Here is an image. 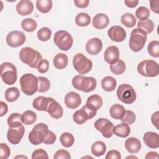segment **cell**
<instances>
[{"label": "cell", "instance_id": "cell-3", "mask_svg": "<svg viewBox=\"0 0 159 159\" xmlns=\"http://www.w3.org/2000/svg\"><path fill=\"white\" fill-rule=\"evenodd\" d=\"M19 82L22 91L27 96H32L38 91V78L32 73L23 75Z\"/></svg>", "mask_w": 159, "mask_h": 159}, {"label": "cell", "instance_id": "cell-8", "mask_svg": "<svg viewBox=\"0 0 159 159\" xmlns=\"http://www.w3.org/2000/svg\"><path fill=\"white\" fill-rule=\"evenodd\" d=\"M117 96L122 102L130 104L133 103L137 98V94L134 88L129 84H122L117 89Z\"/></svg>", "mask_w": 159, "mask_h": 159}, {"label": "cell", "instance_id": "cell-51", "mask_svg": "<svg viewBox=\"0 0 159 159\" xmlns=\"http://www.w3.org/2000/svg\"><path fill=\"white\" fill-rule=\"evenodd\" d=\"M49 69V62L47 59H43L37 67L38 71L40 73H45Z\"/></svg>", "mask_w": 159, "mask_h": 159}, {"label": "cell", "instance_id": "cell-31", "mask_svg": "<svg viewBox=\"0 0 159 159\" xmlns=\"http://www.w3.org/2000/svg\"><path fill=\"white\" fill-rule=\"evenodd\" d=\"M36 7L42 13H48L52 8V1L51 0H37Z\"/></svg>", "mask_w": 159, "mask_h": 159}, {"label": "cell", "instance_id": "cell-28", "mask_svg": "<svg viewBox=\"0 0 159 159\" xmlns=\"http://www.w3.org/2000/svg\"><path fill=\"white\" fill-rule=\"evenodd\" d=\"M106 151V145L102 141H96L91 146V153L96 157L103 155Z\"/></svg>", "mask_w": 159, "mask_h": 159}, {"label": "cell", "instance_id": "cell-39", "mask_svg": "<svg viewBox=\"0 0 159 159\" xmlns=\"http://www.w3.org/2000/svg\"><path fill=\"white\" fill-rule=\"evenodd\" d=\"M60 141L62 146L68 148L73 145L75 139L71 134L69 132H64L60 135Z\"/></svg>", "mask_w": 159, "mask_h": 159}, {"label": "cell", "instance_id": "cell-14", "mask_svg": "<svg viewBox=\"0 0 159 159\" xmlns=\"http://www.w3.org/2000/svg\"><path fill=\"white\" fill-rule=\"evenodd\" d=\"M107 35L111 40L116 42H121L125 39L127 33L121 26L114 25L109 28L107 31Z\"/></svg>", "mask_w": 159, "mask_h": 159}, {"label": "cell", "instance_id": "cell-54", "mask_svg": "<svg viewBox=\"0 0 159 159\" xmlns=\"http://www.w3.org/2000/svg\"><path fill=\"white\" fill-rule=\"evenodd\" d=\"M159 1L158 0H152L150 1V6L151 10L157 13L158 14V10H159Z\"/></svg>", "mask_w": 159, "mask_h": 159}, {"label": "cell", "instance_id": "cell-43", "mask_svg": "<svg viewBox=\"0 0 159 159\" xmlns=\"http://www.w3.org/2000/svg\"><path fill=\"white\" fill-rule=\"evenodd\" d=\"M52 35V30L48 27H42L37 32V37L42 42L48 40Z\"/></svg>", "mask_w": 159, "mask_h": 159}, {"label": "cell", "instance_id": "cell-7", "mask_svg": "<svg viewBox=\"0 0 159 159\" xmlns=\"http://www.w3.org/2000/svg\"><path fill=\"white\" fill-rule=\"evenodd\" d=\"M48 131V127L45 124L39 123L33 127L31 132L29 134V140L34 145L41 144L43 143L44 138Z\"/></svg>", "mask_w": 159, "mask_h": 159}, {"label": "cell", "instance_id": "cell-21", "mask_svg": "<svg viewBox=\"0 0 159 159\" xmlns=\"http://www.w3.org/2000/svg\"><path fill=\"white\" fill-rule=\"evenodd\" d=\"M93 25L97 29H103L109 24L108 16L104 13H99L94 16L92 20Z\"/></svg>", "mask_w": 159, "mask_h": 159}, {"label": "cell", "instance_id": "cell-45", "mask_svg": "<svg viewBox=\"0 0 159 159\" xmlns=\"http://www.w3.org/2000/svg\"><path fill=\"white\" fill-rule=\"evenodd\" d=\"M135 119L136 116L135 113L130 110H127L125 111V113L124 117L120 119V120L123 123H125L128 125H131L134 123Z\"/></svg>", "mask_w": 159, "mask_h": 159}, {"label": "cell", "instance_id": "cell-33", "mask_svg": "<svg viewBox=\"0 0 159 159\" xmlns=\"http://www.w3.org/2000/svg\"><path fill=\"white\" fill-rule=\"evenodd\" d=\"M102 99L98 94H93L88 98L86 101V104L91 106L97 111L102 105Z\"/></svg>", "mask_w": 159, "mask_h": 159}, {"label": "cell", "instance_id": "cell-36", "mask_svg": "<svg viewBox=\"0 0 159 159\" xmlns=\"http://www.w3.org/2000/svg\"><path fill=\"white\" fill-rule=\"evenodd\" d=\"M154 24L150 19L139 20L137 23V28L141 29L145 31L147 34L152 33L154 29Z\"/></svg>", "mask_w": 159, "mask_h": 159}, {"label": "cell", "instance_id": "cell-34", "mask_svg": "<svg viewBox=\"0 0 159 159\" xmlns=\"http://www.w3.org/2000/svg\"><path fill=\"white\" fill-rule=\"evenodd\" d=\"M37 120L36 114L30 110L25 111L22 114V120L25 125H32Z\"/></svg>", "mask_w": 159, "mask_h": 159}, {"label": "cell", "instance_id": "cell-1", "mask_svg": "<svg viewBox=\"0 0 159 159\" xmlns=\"http://www.w3.org/2000/svg\"><path fill=\"white\" fill-rule=\"evenodd\" d=\"M20 60L31 68H37L42 61V57L37 50L30 47H24L19 52Z\"/></svg>", "mask_w": 159, "mask_h": 159}, {"label": "cell", "instance_id": "cell-15", "mask_svg": "<svg viewBox=\"0 0 159 159\" xmlns=\"http://www.w3.org/2000/svg\"><path fill=\"white\" fill-rule=\"evenodd\" d=\"M86 52L91 55H98L102 50V42L101 40L98 37L89 39L85 45Z\"/></svg>", "mask_w": 159, "mask_h": 159}, {"label": "cell", "instance_id": "cell-16", "mask_svg": "<svg viewBox=\"0 0 159 159\" xmlns=\"http://www.w3.org/2000/svg\"><path fill=\"white\" fill-rule=\"evenodd\" d=\"M64 102L68 108L76 109L81 104V98L77 93L71 91L65 95Z\"/></svg>", "mask_w": 159, "mask_h": 159}, {"label": "cell", "instance_id": "cell-52", "mask_svg": "<svg viewBox=\"0 0 159 159\" xmlns=\"http://www.w3.org/2000/svg\"><path fill=\"white\" fill-rule=\"evenodd\" d=\"M106 159L107 158H114V159H120L121 158V155L119 151L116 150H109L106 157H105Z\"/></svg>", "mask_w": 159, "mask_h": 159}, {"label": "cell", "instance_id": "cell-23", "mask_svg": "<svg viewBox=\"0 0 159 159\" xmlns=\"http://www.w3.org/2000/svg\"><path fill=\"white\" fill-rule=\"evenodd\" d=\"M51 98L45 97L43 96H39L34 99L32 102V106L34 108L38 111H47V109L50 102Z\"/></svg>", "mask_w": 159, "mask_h": 159}, {"label": "cell", "instance_id": "cell-2", "mask_svg": "<svg viewBox=\"0 0 159 159\" xmlns=\"http://www.w3.org/2000/svg\"><path fill=\"white\" fill-rule=\"evenodd\" d=\"M71 83L74 88L85 93L93 91L97 85V82L94 78L83 75L75 76L72 79Z\"/></svg>", "mask_w": 159, "mask_h": 159}, {"label": "cell", "instance_id": "cell-49", "mask_svg": "<svg viewBox=\"0 0 159 159\" xmlns=\"http://www.w3.org/2000/svg\"><path fill=\"white\" fill-rule=\"evenodd\" d=\"M56 139L57 137L55 134L53 132L49 130L47 134L45 135L43 143L46 145H52L55 142Z\"/></svg>", "mask_w": 159, "mask_h": 159}, {"label": "cell", "instance_id": "cell-10", "mask_svg": "<svg viewBox=\"0 0 159 159\" xmlns=\"http://www.w3.org/2000/svg\"><path fill=\"white\" fill-rule=\"evenodd\" d=\"M73 65L75 70L81 75L90 71L93 67V62L82 53L76 54L73 58Z\"/></svg>", "mask_w": 159, "mask_h": 159}, {"label": "cell", "instance_id": "cell-46", "mask_svg": "<svg viewBox=\"0 0 159 159\" xmlns=\"http://www.w3.org/2000/svg\"><path fill=\"white\" fill-rule=\"evenodd\" d=\"M11 154L9 147L6 143H0V157L1 159H7Z\"/></svg>", "mask_w": 159, "mask_h": 159}, {"label": "cell", "instance_id": "cell-27", "mask_svg": "<svg viewBox=\"0 0 159 159\" xmlns=\"http://www.w3.org/2000/svg\"><path fill=\"white\" fill-rule=\"evenodd\" d=\"M117 86V82L114 78L107 76L104 77L101 81V87L106 91H114Z\"/></svg>", "mask_w": 159, "mask_h": 159}, {"label": "cell", "instance_id": "cell-56", "mask_svg": "<svg viewBox=\"0 0 159 159\" xmlns=\"http://www.w3.org/2000/svg\"><path fill=\"white\" fill-rule=\"evenodd\" d=\"M158 117H159V112L158 111L155 112L153 113L151 117V120L153 125H155L157 129H158Z\"/></svg>", "mask_w": 159, "mask_h": 159}, {"label": "cell", "instance_id": "cell-22", "mask_svg": "<svg viewBox=\"0 0 159 159\" xmlns=\"http://www.w3.org/2000/svg\"><path fill=\"white\" fill-rule=\"evenodd\" d=\"M125 149L130 153H138L142 147L140 141L135 137H129L125 141Z\"/></svg>", "mask_w": 159, "mask_h": 159}, {"label": "cell", "instance_id": "cell-35", "mask_svg": "<svg viewBox=\"0 0 159 159\" xmlns=\"http://www.w3.org/2000/svg\"><path fill=\"white\" fill-rule=\"evenodd\" d=\"M22 29L28 32H34L37 27V22L32 18H27L22 20L21 22Z\"/></svg>", "mask_w": 159, "mask_h": 159}, {"label": "cell", "instance_id": "cell-37", "mask_svg": "<svg viewBox=\"0 0 159 159\" xmlns=\"http://www.w3.org/2000/svg\"><path fill=\"white\" fill-rule=\"evenodd\" d=\"M125 64L121 60H118L116 62L110 65V70L114 75H121L125 70Z\"/></svg>", "mask_w": 159, "mask_h": 159}, {"label": "cell", "instance_id": "cell-44", "mask_svg": "<svg viewBox=\"0 0 159 159\" xmlns=\"http://www.w3.org/2000/svg\"><path fill=\"white\" fill-rule=\"evenodd\" d=\"M150 10L144 6H140L138 7L135 11V16L137 19L140 20L148 19L150 16Z\"/></svg>", "mask_w": 159, "mask_h": 159}, {"label": "cell", "instance_id": "cell-32", "mask_svg": "<svg viewBox=\"0 0 159 159\" xmlns=\"http://www.w3.org/2000/svg\"><path fill=\"white\" fill-rule=\"evenodd\" d=\"M75 22L78 26L86 27L89 25L91 22V17L87 13L80 12L76 15L75 17Z\"/></svg>", "mask_w": 159, "mask_h": 159}, {"label": "cell", "instance_id": "cell-29", "mask_svg": "<svg viewBox=\"0 0 159 159\" xmlns=\"http://www.w3.org/2000/svg\"><path fill=\"white\" fill-rule=\"evenodd\" d=\"M5 99L9 102L16 101L20 96L19 89L16 87L7 88L5 91Z\"/></svg>", "mask_w": 159, "mask_h": 159}, {"label": "cell", "instance_id": "cell-12", "mask_svg": "<svg viewBox=\"0 0 159 159\" xmlns=\"http://www.w3.org/2000/svg\"><path fill=\"white\" fill-rule=\"evenodd\" d=\"M7 44L13 48L19 47L25 42L26 37L22 31L13 30L8 33L6 36Z\"/></svg>", "mask_w": 159, "mask_h": 159}, {"label": "cell", "instance_id": "cell-18", "mask_svg": "<svg viewBox=\"0 0 159 159\" xmlns=\"http://www.w3.org/2000/svg\"><path fill=\"white\" fill-rule=\"evenodd\" d=\"M104 60L111 65L116 62L119 59V50L116 46L108 47L104 53Z\"/></svg>", "mask_w": 159, "mask_h": 159}, {"label": "cell", "instance_id": "cell-24", "mask_svg": "<svg viewBox=\"0 0 159 159\" xmlns=\"http://www.w3.org/2000/svg\"><path fill=\"white\" fill-rule=\"evenodd\" d=\"M54 66L57 69H63L66 68L68 63V58L66 54L60 53L56 55L53 60Z\"/></svg>", "mask_w": 159, "mask_h": 159}, {"label": "cell", "instance_id": "cell-60", "mask_svg": "<svg viewBox=\"0 0 159 159\" xmlns=\"http://www.w3.org/2000/svg\"><path fill=\"white\" fill-rule=\"evenodd\" d=\"M19 157H20V158H21V157H23V158H27V157H25V156H17V157H14V158H19Z\"/></svg>", "mask_w": 159, "mask_h": 159}, {"label": "cell", "instance_id": "cell-13", "mask_svg": "<svg viewBox=\"0 0 159 159\" xmlns=\"http://www.w3.org/2000/svg\"><path fill=\"white\" fill-rule=\"evenodd\" d=\"M25 129L24 125L19 127H9L7 133L8 141L13 145L18 144L24 135Z\"/></svg>", "mask_w": 159, "mask_h": 159}, {"label": "cell", "instance_id": "cell-26", "mask_svg": "<svg viewBox=\"0 0 159 159\" xmlns=\"http://www.w3.org/2000/svg\"><path fill=\"white\" fill-rule=\"evenodd\" d=\"M130 132V128L129 125L122 122L116 126H114L113 133L116 136L122 138L127 137Z\"/></svg>", "mask_w": 159, "mask_h": 159}, {"label": "cell", "instance_id": "cell-30", "mask_svg": "<svg viewBox=\"0 0 159 159\" xmlns=\"http://www.w3.org/2000/svg\"><path fill=\"white\" fill-rule=\"evenodd\" d=\"M7 122L9 127H19L22 125V115L19 113H12L8 117Z\"/></svg>", "mask_w": 159, "mask_h": 159}, {"label": "cell", "instance_id": "cell-42", "mask_svg": "<svg viewBox=\"0 0 159 159\" xmlns=\"http://www.w3.org/2000/svg\"><path fill=\"white\" fill-rule=\"evenodd\" d=\"M147 50L150 56L158 58L159 57V42L158 40L151 41L148 45Z\"/></svg>", "mask_w": 159, "mask_h": 159}, {"label": "cell", "instance_id": "cell-58", "mask_svg": "<svg viewBox=\"0 0 159 159\" xmlns=\"http://www.w3.org/2000/svg\"><path fill=\"white\" fill-rule=\"evenodd\" d=\"M145 159H150V158H158V154L156 152H149L147 153L145 157Z\"/></svg>", "mask_w": 159, "mask_h": 159}, {"label": "cell", "instance_id": "cell-11", "mask_svg": "<svg viewBox=\"0 0 159 159\" xmlns=\"http://www.w3.org/2000/svg\"><path fill=\"white\" fill-rule=\"evenodd\" d=\"M94 127L98 131L101 132L102 136L109 139L114 134V124L106 118H99L94 122Z\"/></svg>", "mask_w": 159, "mask_h": 159}, {"label": "cell", "instance_id": "cell-41", "mask_svg": "<svg viewBox=\"0 0 159 159\" xmlns=\"http://www.w3.org/2000/svg\"><path fill=\"white\" fill-rule=\"evenodd\" d=\"M38 78V92L39 93H45L49 90L50 88V81L45 77L43 76H39Z\"/></svg>", "mask_w": 159, "mask_h": 159}, {"label": "cell", "instance_id": "cell-57", "mask_svg": "<svg viewBox=\"0 0 159 159\" xmlns=\"http://www.w3.org/2000/svg\"><path fill=\"white\" fill-rule=\"evenodd\" d=\"M124 3L125 4L126 6L130 8H134L137 6L139 3L138 0H125Z\"/></svg>", "mask_w": 159, "mask_h": 159}, {"label": "cell", "instance_id": "cell-6", "mask_svg": "<svg viewBox=\"0 0 159 159\" xmlns=\"http://www.w3.org/2000/svg\"><path fill=\"white\" fill-rule=\"evenodd\" d=\"M16 67L10 62H4L1 65V78L7 85L14 84L17 78Z\"/></svg>", "mask_w": 159, "mask_h": 159}, {"label": "cell", "instance_id": "cell-25", "mask_svg": "<svg viewBox=\"0 0 159 159\" xmlns=\"http://www.w3.org/2000/svg\"><path fill=\"white\" fill-rule=\"evenodd\" d=\"M124 107L119 104H115L112 105L109 109V114L112 118L117 120H120L125 113Z\"/></svg>", "mask_w": 159, "mask_h": 159}, {"label": "cell", "instance_id": "cell-59", "mask_svg": "<svg viewBox=\"0 0 159 159\" xmlns=\"http://www.w3.org/2000/svg\"><path fill=\"white\" fill-rule=\"evenodd\" d=\"M137 158L136 157H135V156H129V157H126V158Z\"/></svg>", "mask_w": 159, "mask_h": 159}, {"label": "cell", "instance_id": "cell-4", "mask_svg": "<svg viewBox=\"0 0 159 159\" xmlns=\"http://www.w3.org/2000/svg\"><path fill=\"white\" fill-rule=\"evenodd\" d=\"M147 35L145 31L139 28L132 30L129 39V47L133 52H137L142 50L146 41Z\"/></svg>", "mask_w": 159, "mask_h": 159}, {"label": "cell", "instance_id": "cell-47", "mask_svg": "<svg viewBox=\"0 0 159 159\" xmlns=\"http://www.w3.org/2000/svg\"><path fill=\"white\" fill-rule=\"evenodd\" d=\"M32 159H36V158H48V155L45 150H44L42 148H39L34 150L32 154Z\"/></svg>", "mask_w": 159, "mask_h": 159}, {"label": "cell", "instance_id": "cell-48", "mask_svg": "<svg viewBox=\"0 0 159 159\" xmlns=\"http://www.w3.org/2000/svg\"><path fill=\"white\" fill-rule=\"evenodd\" d=\"M53 158L54 159H60V158H63V159H70L71 158V156L70 153L64 149H60L58 150L56 152V153H55L54 156H53Z\"/></svg>", "mask_w": 159, "mask_h": 159}, {"label": "cell", "instance_id": "cell-19", "mask_svg": "<svg viewBox=\"0 0 159 159\" xmlns=\"http://www.w3.org/2000/svg\"><path fill=\"white\" fill-rule=\"evenodd\" d=\"M143 140L146 146L150 148H158L159 147V136L157 133L153 132H145Z\"/></svg>", "mask_w": 159, "mask_h": 159}, {"label": "cell", "instance_id": "cell-53", "mask_svg": "<svg viewBox=\"0 0 159 159\" xmlns=\"http://www.w3.org/2000/svg\"><path fill=\"white\" fill-rule=\"evenodd\" d=\"M74 3L77 7L86 8L88 6L89 1V0H75Z\"/></svg>", "mask_w": 159, "mask_h": 159}, {"label": "cell", "instance_id": "cell-20", "mask_svg": "<svg viewBox=\"0 0 159 159\" xmlns=\"http://www.w3.org/2000/svg\"><path fill=\"white\" fill-rule=\"evenodd\" d=\"M16 11L21 16H27L30 14L34 10L33 3L27 0L20 1L16 5Z\"/></svg>", "mask_w": 159, "mask_h": 159}, {"label": "cell", "instance_id": "cell-55", "mask_svg": "<svg viewBox=\"0 0 159 159\" xmlns=\"http://www.w3.org/2000/svg\"><path fill=\"white\" fill-rule=\"evenodd\" d=\"M0 107H1V110H0V116L2 117L4 116L8 111V107L7 104H6L3 101L0 102Z\"/></svg>", "mask_w": 159, "mask_h": 159}, {"label": "cell", "instance_id": "cell-17", "mask_svg": "<svg viewBox=\"0 0 159 159\" xmlns=\"http://www.w3.org/2000/svg\"><path fill=\"white\" fill-rule=\"evenodd\" d=\"M47 112L52 117L55 119H58L63 116V109L57 101L51 98Z\"/></svg>", "mask_w": 159, "mask_h": 159}, {"label": "cell", "instance_id": "cell-38", "mask_svg": "<svg viewBox=\"0 0 159 159\" xmlns=\"http://www.w3.org/2000/svg\"><path fill=\"white\" fill-rule=\"evenodd\" d=\"M120 20L123 25L129 28H132L134 27L137 21L135 16L129 12L124 14L121 16Z\"/></svg>", "mask_w": 159, "mask_h": 159}, {"label": "cell", "instance_id": "cell-5", "mask_svg": "<svg viewBox=\"0 0 159 159\" xmlns=\"http://www.w3.org/2000/svg\"><path fill=\"white\" fill-rule=\"evenodd\" d=\"M138 73L145 77H155L159 73L158 63L152 60H145L140 62L137 66Z\"/></svg>", "mask_w": 159, "mask_h": 159}, {"label": "cell", "instance_id": "cell-50", "mask_svg": "<svg viewBox=\"0 0 159 159\" xmlns=\"http://www.w3.org/2000/svg\"><path fill=\"white\" fill-rule=\"evenodd\" d=\"M73 121L76 123L77 124L81 125L83 124V123H84L85 122H86V119L83 117V116L82 115V114L81 113L80 110L76 111L73 116Z\"/></svg>", "mask_w": 159, "mask_h": 159}, {"label": "cell", "instance_id": "cell-9", "mask_svg": "<svg viewBox=\"0 0 159 159\" xmlns=\"http://www.w3.org/2000/svg\"><path fill=\"white\" fill-rule=\"evenodd\" d=\"M55 44L63 51L70 50L73 43L71 35L66 30H58L55 32L53 37Z\"/></svg>", "mask_w": 159, "mask_h": 159}, {"label": "cell", "instance_id": "cell-40", "mask_svg": "<svg viewBox=\"0 0 159 159\" xmlns=\"http://www.w3.org/2000/svg\"><path fill=\"white\" fill-rule=\"evenodd\" d=\"M83 117L86 119L89 120L93 118L97 113V110L91 107V106L86 104L80 110Z\"/></svg>", "mask_w": 159, "mask_h": 159}]
</instances>
